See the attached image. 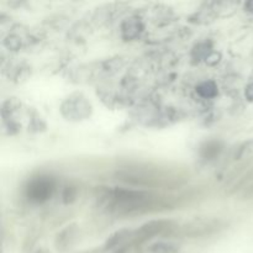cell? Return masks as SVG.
Returning a JSON list of instances; mask_svg holds the SVG:
<instances>
[{
	"mask_svg": "<svg viewBox=\"0 0 253 253\" xmlns=\"http://www.w3.org/2000/svg\"><path fill=\"white\" fill-rule=\"evenodd\" d=\"M130 235H131V231H128V230H121V231L116 232V234L113 235V236L109 239V241L106 242V249H113V247L118 246L119 244L125 241Z\"/></svg>",
	"mask_w": 253,
	"mask_h": 253,
	"instance_id": "obj_5",
	"label": "cell"
},
{
	"mask_svg": "<svg viewBox=\"0 0 253 253\" xmlns=\"http://www.w3.org/2000/svg\"><path fill=\"white\" fill-rule=\"evenodd\" d=\"M246 96L250 99V100H253V84H251V85H249V88H247Z\"/></svg>",
	"mask_w": 253,
	"mask_h": 253,
	"instance_id": "obj_6",
	"label": "cell"
},
{
	"mask_svg": "<svg viewBox=\"0 0 253 253\" xmlns=\"http://www.w3.org/2000/svg\"><path fill=\"white\" fill-rule=\"evenodd\" d=\"M54 180L53 178L41 175L30 182L27 187V198L31 202L42 203L48 200L52 197V193L54 190Z\"/></svg>",
	"mask_w": 253,
	"mask_h": 253,
	"instance_id": "obj_1",
	"label": "cell"
},
{
	"mask_svg": "<svg viewBox=\"0 0 253 253\" xmlns=\"http://www.w3.org/2000/svg\"><path fill=\"white\" fill-rule=\"evenodd\" d=\"M197 91L203 98H212L217 94V86L214 82H204L198 86Z\"/></svg>",
	"mask_w": 253,
	"mask_h": 253,
	"instance_id": "obj_3",
	"label": "cell"
},
{
	"mask_svg": "<svg viewBox=\"0 0 253 253\" xmlns=\"http://www.w3.org/2000/svg\"><path fill=\"white\" fill-rule=\"evenodd\" d=\"M123 31L127 39H132V37H135L140 32V22L136 19H130L124 24Z\"/></svg>",
	"mask_w": 253,
	"mask_h": 253,
	"instance_id": "obj_4",
	"label": "cell"
},
{
	"mask_svg": "<svg viewBox=\"0 0 253 253\" xmlns=\"http://www.w3.org/2000/svg\"><path fill=\"white\" fill-rule=\"evenodd\" d=\"M172 229V222L165 221V220H160V221H151L143 225L136 234V240L137 241H145V240L150 239V237L156 236V235L161 234V232L166 231V230Z\"/></svg>",
	"mask_w": 253,
	"mask_h": 253,
	"instance_id": "obj_2",
	"label": "cell"
}]
</instances>
